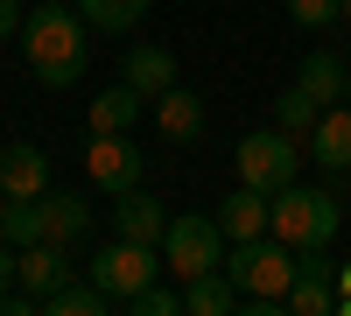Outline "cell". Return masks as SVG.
<instances>
[{"label": "cell", "mask_w": 351, "mask_h": 316, "mask_svg": "<svg viewBox=\"0 0 351 316\" xmlns=\"http://www.w3.org/2000/svg\"><path fill=\"white\" fill-rule=\"evenodd\" d=\"M162 267H169L176 281L225 267V225H218V211H211V218H197V211L169 218V232H162Z\"/></svg>", "instance_id": "5b68a950"}, {"label": "cell", "mask_w": 351, "mask_h": 316, "mask_svg": "<svg viewBox=\"0 0 351 316\" xmlns=\"http://www.w3.org/2000/svg\"><path fill=\"white\" fill-rule=\"evenodd\" d=\"M120 77L134 84V92H148V99H162L169 84H176V49H162V42H141V49H127V64H120Z\"/></svg>", "instance_id": "9a60e30c"}, {"label": "cell", "mask_w": 351, "mask_h": 316, "mask_svg": "<svg viewBox=\"0 0 351 316\" xmlns=\"http://www.w3.org/2000/svg\"><path fill=\"white\" fill-rule=\"evenodd\" d=\"M141 99L148 92H134V84L120 77V84H106V92L84 106V134H134V120H141Z\"/></svg>", "instance_id": "8fae6325"}, {"label": "cell", "mask_w": 351, "mask_h": 316, "mask_svg": "<svg viewBox=\"0 0 351 316\" xmlns=\"http://www.w3.org/2000/svg\"><path fill=\"white\" fill-rule=\"evenodd\" d=\"M84 21L99 28V36H127V28H141V14L155 8V0H77Z\"/></svg>", "instance_id": "ffe728a7"}, {"label": "cell", "mask_w": 351, "mask_h": 316, "mask_svg": "<svg viewBox=\"0 0 351 316\" xmlns=\"http://www.w3.org/2000/svg\"><path fill=\"white\" fill-rule=\"evenodd\" d=\"M21 56H28V77H43L49 92L84 84V56H92V42H84V14H71L64 0H43V8L21 21Z\"/></svg>", "instance_id": "6da1fadb"}, {"label": "cell", "mask_w": 351, "mask_h": 316, "mask_svg": "<svg viewBox=\"0 0 351 316\" xmlns=\"http://www.w3.org/2000/svg\"><path fill=\"white\" fill-rule=\"evenodd\" d=\"M43 309H49V316H106V309H112V295L99 289L92 274H84V281H64V289H56Z\"/></svg>", "instance_id": "44dd1931"}, {"label": "cell", "mask_w": 351, "mask_h": 316, "mask_svg": "<svg viewBox=\"0 0 351 316\" xmlns=\"http://www.w3.org/2000/svg\"><path fill=\"white\" fill-rule=\"evenodd\" d=\"M337 289H351V253H344V267H337Z\"/></svg>", "instance_id": "83f0119b"}, {"label": "cell", "mask_w": 351, "mask_h": 316, "mask_svg": "<svg viewBox=\"0 0 351 316\" xmlns=\"http://www.w3.org/2000/svg\"><path fill=\"white\" fill-rule=\"evenodd\" d=\"M21 36V0H0V42Z\"/></svg>", "instance_id": "484cf974"}, {"label": "cell", "mask_w": 351, "mask_h": 316, "mask_svg": "<svg viewBox=\"0 0 351 316\" xmlns=\"http://www.w3.org/2000/svg\"><path fill=\"white\" fill-rule=\"evenodd\" d=\"M0 239H8V246H36V239H49L43 197H8V204H0Z\"/></svg>", "instance_id": "ac0fdd59"}, {"label": "cell", "mask_w": 351, "mask_h": 316, "mask_svg": "<svg viewBox=\"0 0 351 316\" xmlns=\"http://www.w3.org/2000/svg\"><path fill=\"white\" fill-rule=\"evenodd\" d=\"M155 127H162V141H197L204 134V99L183 92V84H169L155 99Z\"/></svg>", "instance_id": "2e32d148"}, {"label": "cell", "mask_w": 351, "mask_h": 316, "mask_svg": "<svg viewBox=\"0 0 351 316\" xmlns=\"http://www.w3.org/2000/svg\"><path fill=\"white\" fill-rule=\"evenodd\" d=\"M43 190H49V155L36 141H14L0 155V197H43Z\"/></svg>", "instance_id": "7c38bea8"}, {"label": "cell", "mask_w": 351, "mask_h": 316, "mask_svg": "<svg viewBox=\"0 0 351 316\" xmlns=\"http://www.w3.org/2000/svg\"><path fill=\"white\" fill-rule=\"evenodd\" d=\"M344 106H351V77H344Z\"/></svg>", "instance_id": "f1b7e54d"}, {"label": "cell", "mask_w": 351, "mask_h": 316, "mask_svg": "<svg viewBox=\"0 0 351 316\" xmlns=\"http://www.w3.org/2000/svg\"><path fill=\"white\" fill-rule=\"evenodd\" d=\"M232 162H239V183L267 190V197H281L288 183H302V141L288 134V127H260V134H246L239 148H232Z\"/></svg>", "instance_id": "277c9868"}, {"label": "cell", "mask_w": 351, "mask_h": 316, "mask_svg": "<svg viewBox=\"0 0 351 316\" xmlns=\"http://www.w3.org/2000/svg\"><path fill=\"white\" fill-rule=\"evenodd\" d=\"M316 120H324V99H309L302 84H288V92L274 99V127H288L295 141H309V127H316Z\"/></svg>", "instance_id": "7402d4cb"}, {"label": "cell", "mask_w": 351, "mask_h": 316, "mask_svg": "<svg viewBox=\"0 0 351 316\" xmlns=\"http://www.w3.org/2000/svg\"><path fill=\"white\" fill-rule=\"evenodd\" d=\"M112 232H120V239H141V246H162V232H169V204L134 183V190L112 197Z\"/></svg>", "instance_id": "9c48e42d"}, {"label": "cell", "mask_w": 351, "mask_h": 316, "mask_svg": "<svg viewBox=\"0 0 351 316\" xmlns=\"http://www.w3.org/2000/svg\"><path fill=\"white\" fill-rule=\"evenodd\" d=\"M84 274H92L112 302H127V295H141V289H148V281H162L169 267H162V246L112 239V246H99V253H92V267H84Z\"/></svg>", "instance_id": "8992f818"}, {"label": "cell", "mask_w": 351, "mask_h": 316, "mask_svg": "<svg viewBox=\"0 0 351 316\" xmlns=\"http://www.w3.org/2000/svg\"><path fill=\"white\" fill-rule=\"evenodd\" d=\"M14 281L36 302H49L56 289L71 281V246H56V239H36V246H14Z\"/></svg>", "instance_id": "ba28073f"}, {"label": "cell", "mask_w": 351, "mask_h": 316, "mask_svg": "<svg viewBox=\"0 0 351 316\" xmlns=\"http://www.w3.org/2000/svg\"><path fill=\"white\" fill-rule=\"evenodd\" d=\"M141 141H127V134H92L84 141V176H92L106 197H120V190H134L141 183Z\"/></svg>", "instance_id": "52a82bcc"}, {"label": "cell", "mask_w": 351, "mask_h": 316, "mask_svg": "<svg viewBox=\"0 0 351 316\" xmlns=\"http://www.w3.org/2000/svg\"><path fill=\"white\" fill-rule=\"evenodd\" d=\"M225 274L239 281V295L253 316H281L288 309V289H295V274H302V253L288 246V239H232L225 253Z\"/></svg>", "instance_id": "7a4b0ae2"}, {"label": "cell", "mask_w": 351, "mask_h": 316, "mask_svg": "<svg viewBox=\"0 0 351 316\" xmlns=\"http://www.w3.org/2000/svg\"><path fill=\"white\" fill-rule=\"evenodd\" d=\"M337 225H344V197H337V190L288 183V190L274 197V239H288L295 253H309V246H330V239H337Z\"/></svg>", "instance_id": "3957f363"}, {"label": "cell", "mask_w": 351, "mask_h": 316, "mask_svg": "<svg viewBox=\"0 0 351 316\" xmlns=\"http://www.w3.org/2000/svg\"><path fill=\"white\" fill-rule=\"evenodd\" d=\"M218 225H225V239H267V232H274V197L253 190V183H239V190L218 204Z\"/></svg>", "instance_id": "30bf717a"}, {"label": "cell", "mask_w": 351, "mask_h": 316, "mask_svg": "<svg viewBox=\"0 0 351 316\" xmlns=\"http://www.w3.org/2000/svg\"><path fill=\"white\" fill-rule=\"evenodd\" d=\"M288 309H295V316H330V309H337V281H330V274H295Z\"/></svg>", "instance_id": "603a6c76"}, {"label": "cell", "mask_w": 351, "mask_h": 316, "mask_svg": "<svg viewBox=\"0 0 351 316\" xmlns=\"http://www.w3.org/2000/svg\"><path fill=\"white\" fill-rule=\"evenodd\" d=\"M288 21L295 28H330V21H344V0H288Z\"/></svg>", "instance_id": "d4e9b609"}, {"label": "cell", "mask_w": 351, "mask_h": 316, "mask_svg": "<svg viewBox=\"0 0 351 316\" xmlns=\"http://www.w3.org/2000/svg\"><path fill=\"white\" fill-rule=\"evenodd\" d=\"M309 162H324V169H351V106H324V120L309 127Z\"/></svg>", "instance_id": "5bb4252c"}, {"label": "cell", "mask_w": 351, "mask_h": 316, "mask_svg": "<svg viewBox=\"0 0 351 316\" xmlns=\"http://www.w3.org/2000/svg\"><path fill=\"white\" fill-rule=\"evenodd\" d=\"M183 309L190 316H232V309H246V295H239V281H232L225 267H211V274L183 281Z\"/></svg>", "instance_id": "4fadbf2b"}, {"label": "cell", "mask_w": 351, "mask_h": 316, "mask_svg": "<svg viewBox=\"0 0 351 316\" xmlns=\"http://www.w3.org/2000/svg\"><path fill=\"white\" fill-rule=\"evenodd\" d=\"M43 225H49L56 246H77L92 232V211H84V197H71V190H43Z\"/></svg>", "instance_id": "e0dca14e"}, {"label": "cell", "mask_w": 351, "mask_h": 316, "mask_svg": "<svg viewBox=\"0 0 351 316\" xmlns=\"http://www.w3.org/2000/svg\"><path fill=\"white\" fill-rule=\"evenodd\" d=\"M344 21H351V0H344Z\"/></svg>", "instance_id": "f546056e"}, {"label": "cell", "mask_w": 351, "mask_h": 316, "mask_svg": "<svg viewBox=\"0 0 351 316\" xmlns=\"http://www.w3.org/2000/svg\"><path fill=\"white\" fill-rule=\"evenodd\" d=\"M127 309H134V316H176V309H183V289H169V281H148L141 295H127Z\"/></svg>", "instance_id": "cb8c5ba5"}, {"label": "cell", "mask_w": 351, "mask_h": 316, "mask_svg": "<svg viewBox=\"0 0 351 316\" xmlns=\"http://www.w3.org/2000/svg\"><path fill=\"white\" fill-rule=\"evenodd\" d=\"M344 77H351V71L337 64L330 49H316V56H302V71H295V84H302L309 99H324V106H337V99H344Z\"/></svg>", "instance_id": "d6986e66"}, {"label": "cell", "mask_w": 351, "mask_h": 316, "mask_svg": "<svg viewBox=\"0 0 351 316\" xmlns=\"http://www.w3.org/2000/svg\"><path fill=\"white\" fill-rule=\"evenodd\" d=\"M8 274H14V253H8V239H0V289H8Z\"/></svg>", "instance_id": "4316f807"}]
</instances>
